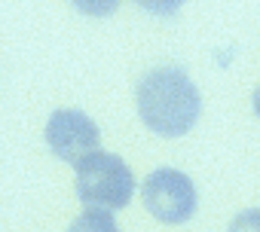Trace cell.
I'll list each match as a JSON object with an SVG mask.
<instances>
[{"instance_id":"cell-2","label":"cell","mask_w":260,"mask_h":232,"mask_svg":"<svg viewBox=\"0 0 260 232\" xmlns=\"http://www.w3.org/2000/svg\"><path fill=\"white\" fill-rule=\"evenodd\" d=\"M77 196L98 211H119L135 196V174L116 153H92L77 165Z\"/></svg>"},{"instance_id":"cell-6","label":"cell","mask_w":260,"mask_h":232,"mask_svg":"<svg viewBox=\"0 0 260 232\" xmlns=\"http://www.w3.org/2000/svg\"><path fill=\"white\" fill-rule=\"evenodd\" d=\"M71 4L83 13V16H92V19H104L110 13H116V7L122 0H71Z\"/></svg>"},{"instance_id":"cell-8","label":"cell","mask_w":260,"mask_h":232,"mask_svg":"<svg viewBox=\"0 0 260 232\" xmlns=\"http://www.w3.org/2000/svg\"><path fill=\"white\" fill-rule=\"evenodd\" d=\"M230 232H260V208H248L233 217Z\"/></svg>"},{"instance_id":"cell-4","label":"cell","mask_w":260,"mask_h":232,"mask_svg":"<svg viewBox=\"0 0 260 232\" xmlns=\"http://www.w3.org/2000/svg\"><path fill=\"white\" fill-rule=\"evenodd\" d=\"M46 144L61 162L80 165L83 159H89L92 153L101 150V132L95 126V120L86 116L83 110L61 107L46 123Z\"/></svg>"},{"instance_id":"cell-3","label":"cell","mask_w":260,"mask_h":232,"mask_svg":"<svg viewBox=\"0 0 260 232\" xmlns=\"http://www.w3.org/2000/svg\"><path fill=\"white\" fill-rule=\"evenodd\" d=\"M141 196H144V208L159 223H172V226L187 223L199 205L193 180L178 168H156L153 174H147Z\"/></svg>"},{"instance_id":"cell-7","label":"cell","mask_w":260,"mask_h":232,"mask_svg":"<svg viewBox=\"0 0 260 232\" xmlns=\"http://www.w3.org/2000/svg\"><path fill=\"white\" fill-rule=\"evenodd\" d=\"M135 4L144 10V13H150V16H159V19H169V16H175L187 0H135Z\"/></svg>"},{"instance_id":"cell-9","label":"cell","mask_w":260,"mask_h":232,"mask_svg":"<svg viewBox=\"0 0 260 232\" xmlns=\"http://www.w3.org/2000/svg\"><path fill=\"white\" fill-rule=\"evenodd\" d=\"M254 110H257V116H260V86L254 89Z\"/></svg>"},{"instance_id":"cell-1","label":"cell","mask_w":260,"mask_h":232,"mask_svg":"<svg viewBox=\"0 0 260 232\" xmlns=\"http://www.w3.org/2000/svg\"><path fill=\"white\" fill-rule=\"evenodd\" d=\"M138 116L159 138H184L202 113V98L196 83L184 67L162 64L141 76L138 83Z\"/></svg>"},{"instance_id":"cell-5","label":"cell","mask_w":260,"mask_h":232,"mask_svg":"<svg viewBox=\"0 0 260 232\" xmlns=\"http://www.w3.org/2000/svg\"><path fill=\"white\" fill-rule=\"evenodd\" d=\"M68 232H119V226L110 217V211L86 208L80 217H74V223L68 226Z\"/></svg>"}]
</instances>
